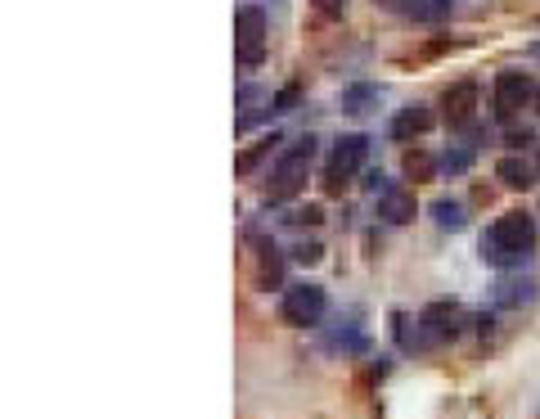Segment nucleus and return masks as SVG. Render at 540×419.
<instances>
[{
    "mask_svg": "<svg viewBox=\"0 0 540 419\" xmlns=\"http://www.w3.org/2000/svg\"><path fill=\"white\" fill-rule=\"evenodd\" d=\"M531 253H536V221H531L527 212H504V217H495L491 226L482 230V239H477V257H482L486 266H495V271H513V266H522Z\"/></svg>",
    "mask_w": 540,
    "mask_h": 419,
    "instance_id": "nucleus-1",
    "label": "nucleus"
},
{
    "mask_svg": "<svg viewBox=\"0 0 540 419\" xmlns=\"http://www.w3.org/2000/svg\"><path fill=\"white\" fill-rule=\"evenodd\" d=\"M311 163H315V136H297L293 145L279 154L275 172L266 181V199L270 203H288L306 190V176H311Z\"/></svg>",
    "mask_w": 540,
    "mask_h": 419,
    "instance_id": "nucleus-2",
    "label": "nucleus"
},
{
    "mask_svg": "<svg viewBox=\"0 0 540 419\" xmlns=\"http://www.w3.org/2000/svg\"><path fill=\"white\" fill-rule=\"evenodd\" d=\"M365 158H369V140L365 136H338V140H333L329 158H324V176H320L324 194H342V190H347V185L356 181V172L365 167Z\"/></svg>",
    "mask_w": 540,
    "mask_h": 419,
    "instance_id": "nucleus-3",
    "label": "nucleus"
},
{
    "mask_svg": "<svg viewBox=\"0 0 540 419\" xmlns=\"http://www.w3.org/2000/svg\"><path fill=\"white\" fill-rule=\"evenodd\" d=\"M324 311H329V293L320 284H293L279 298V320L293 329H315L324 320Z\"/></svg>",
    "mask_w": 540,
    "mask_h": 419,
    "instance_id": "nucleus-4",
    "label": "nucleus"
},
{
    "mask_svg": "<svg viewBox=\"0 0 540 419\" xmlns=\"http://www.w3.org/2000/svg\"><path fill=\"white\" fill-rule=\"evenodd\" d=\"M464 329V307L455 298H437L419 311V343L423 347H446Z\"/></svg>",
    "mask_w": 540,
    "mask_h": 419,
    "instance_id": "nucleus-5",
    "label": "nucleus"
},
{
    "mask_svg": "<svg viewBox=\"0 0 540 419\" xmlns=\"http://www.w3.org/2000/svg\"><path fill=\"white\" fill-rule=\"evenodd\" d=\"M234 59L243 68H257L266 59V14L257 5H243L234 14Z\"/></svg>",
    "mask_w": 540,
    "mask_h": 419,
    "instance_id": "nucleus-6",
    "label": "nucleus"
},
{
    "mask_svg": "<svg viewBox=\"0 0 540 419\" xmlns=\"http://www.w3.org/2000/svg\"><path fill=\"white\" fill-rule=\"evenodd\" d=\"M531 95H536V86H531L527 73H500L495 77V118L513 122L531 104Z\"/></svg>",
    "mask_w": 540,
    "mask_h": 419,
    "instance_id": "nucleus-7",
    "label": "nucleus"
},
{
    "mask_svg": "<svg viewBox=\"0 0 540 419\" xmlns=\"http://www.w3.org/2000/svg\"><path fill=\"white\" fill-rule=\"evenodd\" d=\"M414 212H419V203H414V190H410V185L387 181L383 190H378V217H383L387 226H410Z\"/></svg>",
    "mask_w": 540,
    "mask_h": 419,
    "instance_id": "nucleus-8",
    "label": "nucleus"
},
{
    "mask_svg": "<svg viewBox=\"0 0 540 419\" xmlns=\"http://www.w3.org/2000/svg\"><path fill=\"white\" fill-rule=\"evenodd\" d=\"M441 118H446L450 127H468V122L477 118V82L446 86V95H441Z\"/></svg>",
    "mask_w": 540,
    "mask_h": 419,
    "instance_id": "nucleus-9",
    "label": "nucleus"
},
{
    "mask_svg": "<svg viewBox=\"0 0 540 419\" xmlns=\"http://www.w3.org/2000/svg\"><path fill=\"white\" fill-rule=\"evenodd\" d=\"M252 248H257V289H279L284 284V257H279V248L266 235H257V230H252Z\"/></svg>",
    "mask_w": 540,
    "mask_h": 419,
    "instance_id": "nucleus-10",
    "label": "nucleus"
},
{
    "mask_svg": "<svg viewBox=\"0 0 540 419\" xmlns=\"http://www.w3.org/2000/svg\"><path fill=\"white\" fill-rule=\"evenodd\" d=\"M432 122H437V118H432L428 104H410V109H401V113L392 118V140H401V145H405V140L428 136Z\"/></svg>",
    "mask_w": 540,
    "mask_h": 419,
    "instance_id": "nucleus-11",
    "label": "nucleus"
},
{
    "mask_svg": "<svg viewBox=\"0 0 540 419\" xmlns=\"http://www.w3.org/2000/svg\"><path fill=\"white\" fill-rule=\"evenodd\" d=\"M495 181H504L509 190H527V185H536V167H531L527 158L509 154V158H500V163H495Z\"/></svg>",
    "mask_w": 540,
    "mask_h": 419,
    "instance_id": "nucleus-12",
    "label": "nucleus"
},
{
    "mask_svg": "<svg viewBox=\"0 0 540 419\" xmlns=\"http://www.w3.org/2000/svg\"><path fill=\"white\" fill-rule=\"evenodd\" d=\"M437 158L428 154L423 145H414V149H405V158H401V172H405V181H414V185H423V181H437Z\"/></svg>",
    "mask_w": 540,
    "mask_h": 419,
    "instance_id": "nucleus-13",
    "label": "nucleus"
},
{
    "mask_svg": "<svg viewBox=\"0 0 540 419\" xmlns=\"http://www.w3.org/2000/svg\"><path fill=\"white\" fill-rule=\"evenodd\" d=\"M275 145H284V140H279L275 131H270V136H261L257 145H248V149H243L239 158H234V176H252V172H257L261 163H266L270 154H275Z\"/></svg>",
    "mask_w": 540,
    "mask_h": 419,
    "instance_id": "nucleus-14",
    "label": "nucleus"
},
{
    "mask_svg": "<svg viewBox=\"0 0 540 419\" xmlns=\"http://www.w3.org/2000/svg\"><path fill=\"white\" fill-rule=\"evenodd\" d=\"M401 10L414 23H446L450 19V0H401Z\"/></svg>",
    "mask_w": 540,
    "mask_h": 419,
    "instance_id": "nucleus-15",
    "label": "nucleus"
},
{
    "mask_svg": "<svg viewBox=\"0 0 540 419\" xmlns=\"http://www.w3.org/2000/svg\"><path fill=\"white\" fill-rule=\"evenodd\" d=\"M378 100H383V91L378 86H347L342 91V113H369V109H378Z\"/></svg>",
    "mask_w": 540,
    "mask_h": 419,
    "instance_id": "nucleus-16",
    "label": "nucleus"
},
{
    "mask_svg": "<svg viewBox=\"0 0 540 419\" xmlns=\"http://www.w3.org/2000/svg\"><path fill=\"white\" fill-rule=\"evenodd\" d=\"M432 221H437L441 230H464L468 226V217H464V203L459 199H432Z\"/></svg>",
    "mask_w": 540,
    "mask_h": 419,
    "instance_id": "nucleus-17",
    "label": "nucleus"
},
{
    "mask_svg": "<svg viewBox=\"0 0 540 419\" xmlns=\"http://www.w3.org/2000/svg\"><path fill=\"white\" fill-rule=\"evenodd\" d=\"M311 14L320 23H342V14H347V0H311Z\"/></svg>",
    "mask_w": 540,
    "mask_h": 419,
    "instance_id": "nucleus-18",
    "label": "nucleus"
},
{
    "mask_svg": "<svg viewBox=\"0 0 540 419\" xmlns=\"http://www.w3.org/2000/svg\"><path fill=\"white\" fill-rule=\"evenodd\" d=\"M468 167H473V149H446V158H441V172L450 176H464Z\"/></svg>",
    "mask_w": 540,
    "mask_h": 419,
    "instance_id": "nucleus-19",
    "label": "nucleus"
},
{
    "mask_svg": "<svg viewBox=\"0 0 540 419\" xmlns=\"http://www.w3.org/2000/svg\"><path fill=\"white\" fill-rule=\"evenodd\" d=\"M288 226H320V221H324V208H320V203H306V208H293V212H288Z\"/></svg>",
    "mask_w": 540,
    "mask_h": 419,
    "instance_id": "nucleus-20",
    "label": "nucleus"
},
{
    "mask_svg": "<svg viewBox=\"0 0 540 419\" xmlns=\"http://www.w3.org/2000/svg\"><path fill=\"white\" fill-rule=\"evenodd\" d=\"M320 257H324V248L315 244V239H311V244H306V239H302V244H293V262H302V266H315V262H320Z\"/></svg>",
    "mask_w": 540,
    "mask_h": 419,
    "instance_id": "nucleus-21",
    "label": "nucleus"
},
{
    "mask_svg": "<svg viewBox=\"0 0 540 419\" xmlns=\"http://www.w3.org/2000/svg\"><path fill=\"white\" fill-rule=\"evenodd\" d=\"M297 95H302V86H284V91H279L275 95V109H270V113H288V109H293V104H297Z\"/></svg>",
    "mask_w": 540,
    "mask_h": 419,
    "instance_id": "nucleus-22",
    "label": "nucleus"
},
{
    "mask_svg": "<svg viewBox=\"0 0 540 419\" xmlns=\"http://www.w3.org/2000/svg\"><path fill=\"white\" fill-rule=\"evenodd\" d=\"M509 145L513 149H536V136L527 127H509Z\"/></svg>",
    "mask_w": 540,
    "mask_h": 419,
    "instance_id": "nucleus-23",
    "label": "nucleus"
},
{
    "mask_svg": "<svg viewBox=\"0 0 540 419\" xmlns=\"http://www.w3.org/2000/svg\"><path fill=\"white\" fill-rule=\"evenodd\" d=\"M252 95H257V91H243L239 100H243V104H252ZM243 127H252V109H248V118H239V131H243Z\"/></svg>",
    "mask_w": 540,
    "mask_h": 419,
    "instance_id": "nucleus-24",
    "label": "nucleus"
},
{
    "mask_svg": "<svg viewBox=\"0 0 540 419\" xmlns=\"http://www.w3.org/2000/svg\"><path fill=\"white\" fill-rule=\"evenodd\" d=\"M531 104H536V113H540V86H536V95H531Z\"/></svg>",
    "mask_w": 540,
    "mask_h": 419,
    "instance_id": "nucleus-25",
    "label": "nucleus"
},
{
    "mask_svg": "<svg viewBox=\"0 0 540 419\" xmlns=\"http://www.w3.org/2000/svg\"><path fill=\"white\" fill-rule=\"evenodd\" d=\"M531 167H536V176H540V145H536V163H531Z\"/></svg>",
    "mask_w": 540,
    "mask_h": 419,
    "instance_id": "nucleus-26",
    "label": "nucleus"
}]
</instances>
